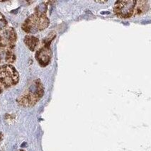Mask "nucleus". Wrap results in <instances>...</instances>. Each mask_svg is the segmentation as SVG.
<instances>
[{
	"label": "nucleus",
	"mask_w": 151,
	"mask_h": 151,
	"mask_svg": "<svg viewBox=\"0 0 151 151\" xmlns=\"http://www.w3.org/2000/svg\"><path fill=\"white\" fill-rule=\"evenodd\" d=\"M18 71L12 65H0V94L4 89L14 86L19 82Z\"/></svg>",
	"instance_id": "3"
},
{
	"label": "nucleus",
	"mask_w": 151,
	"mask_h": 151,
	"mask_svg": "<svg viewBox=\"0 0 151 151\" xmlns=\"http://www.w3.org/2000/svg\"><path fill=\"white\" fill-rule=\"evenodd\" d=\"M18 151H25V150H18Z\"/></svg>",
	"instance_id": "12"
},
{
	"label": "nucleus",
	"mask_w": 151,
	"mask_h": 151,
	"mask_svg": "<svg viewBox=\"0 0 151 151\" xmlns=\"http://www.w3.org/2000/svg\"><path fill=\"white\" fill-rule=\"evenodd\" d=\"M17 39V33L12 27L7 26L4 30L0 31V45L6 48H14Z\"/></svg>",
	"instance_id": "5"
},
{
	"label": "nucleus",
	"mask_w": 151,
	"mask_h": 151,
	"mask_svg": "<svg viewBox=\"0 0 151 151\" xmlns=\"http://www.w3.org/2000/svg\"><path fill=\"white\" fill-rule=\"evenodd\" d=\"M50 20L44 12L38 11L29 16L22 24V29L30 35L40 32L48 27Z\"/></svg>",
	"instance_id": "2"
},
{
	"label": "nucleus",
	"mask_w": 151,
	"mask_h": 151,
	"mask_svg": "<svg viewBox=\"0 0 151 151\" xmlns=\"http://www.w3.org/2000/svg\"><path fill=\"white\" fill-rule=\"evenodd\" d=\"M52 57V52L48 45H43L36 53V58L41 66L45 67L50 63Z\"/></svg>",
	"instance_id": "6"
},
{
	"label": "nucleus",
	"mask_w": 151,
	"mask_h": 151,
	"mask_svg": "<svg viewBox=\"0 0 151 151\" xmlns=\"http://www.w3.org/2000/svg\"><path fill=\"white\" fill-rule=\"evenodd\" d=\"M136 3V1L133 0L116 1L114 8L115 14L119 18H130L134 14Z\"/></svg>",
	"instance_id": "4"
},
{
	"label": "nucleus",
	"mask_w": 151,
	"mask_h": 151,
	"mask_svg": "<svg viewBox=\"0 0 151 151\" xmlns=\"http://www.w3.org/2000/svg\"><path fill=\"white\" fill-rule=\"evenodd\" d=\"M24 43H25L26 46L31 51H34L37 48V46H38V43H39V40H38V38L33 36V35L28 34L24 38Z\"/></svg>",
	"instance_id": "8"
},
{
	"label": "nucleus",
	"mask_w": 151,
	"mask_h": 151,
	"mask_svg": "<svg viewBox=\"0 0 151 151\" xmlns=\"http://www.w3.org/2000/svg\"><path fill=\"white\" fill-rule=\"evenodd\" d=\"M149 9V4L147 1H136L133 15H140L147 12Z\"/></svg>",
	"instance_id": "9"
},
{
	"label": "nucleus",
	"mask_w": 151,
	"mask_h": 151,
	"mask_svg": "<svg viewBox=\"0 0 151 151\" xmlns=\"http://www.w3.org/2000/svg\"><path fill=\"white\" fill-rule=\"evenodd\" d=\"M2 138H3V134L2 133L0 132V143H1V141L2 140Z\"/></svg>",
	"instance_id": "11"
},
{
	"label": "nucleus",
	"mask_w": 151,
	"mask_h": 151,
	"mask_svg": "<svg viewBox=\"0 0 151 151\" xmlns=\"http://www.w3.org/2000/svg\"><path fill=\"white\" fill-rule=\"evenodd\" d=\"M13 49L0 45V65H9L14 62L16 55Z\"/></svg>",
	"instance_id": "7"
},
{
	"label": "nucleus",
	"mask_w": 151,
	"mask_h": 151,
	"mask_svg": "<svg viewBox=\"0 0 151 151\" xmlns=\"http://www.w3.org/2000/svg\"><path fill=\"white\" fill-rule=\"evenodd\" d=\"M44 94V87L40 79H36L29 84L27 88L17 99L19 106L31 107L34 106Z\"/></svg>",
	"instance_id": "1"
},
{
	"label": "nucleus",
	"mask_w": 151,
	"mask_h": 151,
	"mask_svg": "<svg viewBox=\"0 0 151 151\" xmlns=\"http://www.w3.org/2000/svg\"><path fill=\"white\" fill-rule=\"evenodd\" d=\"M6 27H7V22H6L4 16L0 12V31L4 30Z\"/></svg>",
	"instance_id": "10"
}]
</instances>
